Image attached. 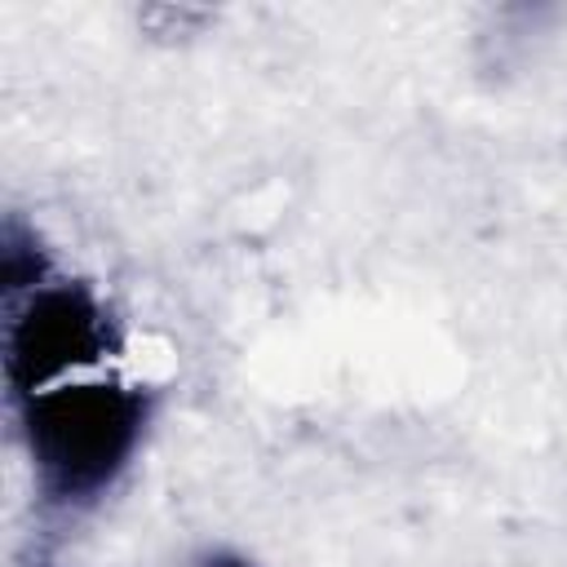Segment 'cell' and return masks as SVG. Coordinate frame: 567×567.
I'll return each instance as SVG.
<instances>
[{
	"instance_id": "2",
	"label": "cell",
	"mask_w": 567,
	"mask_h": 567,
	"mask_svg": "<svg viewBox=\"0 0 567 567\" xmlns=\"http://www.w3.org/2000/svg\"><path fill=\"white\" fill-rule=\"evenodd\" d=\"M120 350V323L89 284L44 279L9 306L4 323V381L13 399L62 385L66 372L93 368Z\"/></svg>"
},
{
	"instance_id": "3",
	"label": "cell",
	"mask_w": 567,
	"mask_h": 567,
	"mask_svg": "<svg viewBox=\"0 0 567 567\" xmlns=\"http://www.w3.org/2000/svg\"><path fill=\"white\" fill-rule=\"evenodd\" d=\"M199 567H252V563H244L239 554H230V549H217V554H204V563Z\"/></svg>"
},
{
	"instance_id": "1",
	"label": "cell",
	"mask_w": 567,
	"mask_h": 567,
	"mask_svg": "<svg viewBox=\"0 0 567 567\" xmlns=\"http://www.w3.org/2000/svg\"><path fill=\"white\" fill-rule=\"evenodd\" d=\"M18 416L40 501L49 509H84L128 470L151 421V390L120 377L62 381L22 399Z\"/></svg>"
}]
</instances>
